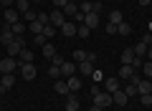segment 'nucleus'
Wrapping results in <instances>:
<instances>
[{
    "instance_id": "obj_1",
    "label": "nucleus",
    "mask_w": 152,
    "mask_h": 111,
    "mask_svg": "<svg viewBox=\"0 0 152 111\" xmlns=\"http://www.w3.org/2000/svg\"><path fill=\"white\" fill-rule=\"evenodd\" d=\"M91 96H94V106H99V109H107V106L114 104V101H112V94H107V91H96V86H94Z\"/></svg>"
},
{
    "instance_id": "obj_2",
    "label": "nucleus",
    "mask_w": 152,
    "mask_h": 111,
    "mask_svg": "<svg viewBox=\"0 0 152 111\" xmlns=\"http://www.w3.org/2000/svg\"><path fill=\"white\" fill-rule=\"evenodd\" d=\"M5 48H8V56H10V58H18L20 51L26 48V38H23V36H15V41H13L10 46H5Z\"/></svg>"
},
{
    "instance_id": "obj_3",
    "label": "nucleus",
    "mask_w": 152,
    "mask_h": 111,
    "mask_svg": "<svg viewBox=\"0 0 152 111\" xmlns=\"http://www.w3.org/2000/svg\"><path fill=\"white\" fill-rule=\"evenodd\" d=\"M36 73H38L36 63H20V78H26V81H33V78H36Z\"/></svg>"
},
{
    "instance_id": "obj_4",
    "label": "nucleus",
    "mask_w": 152,
    "mask_h": 111,
    "mask_svg": "<svg viewBox=\"0 0 152 111\" xmlns=\"http://www.w3.org/2000/svg\"><path fill=\"white\" fill-rule=\"evenodd\" d=\"M15 68H18V61L10 58V56L0 61V73H15Z\"/></svg>"
},
{
    "instance_id": "obj_5",
    "label": "nucleus",
    "mask_w": 152,
    "mask_h": 111,
    "mask_svg": "<svg viewBox=\"0 0 152 111\" xmlns=\"http://www.w3.org/2000/svg\"><path fill=\"white\" fill-rule=\"evenodd\" d=\"M13 41H15V36H13V28L5 23V25H3V30H0V43H3V46H10Z\"/></svg>"
},
{
    "instance_id": "obj_6",
    "label": "nucleus",
    "mask_w": 152,
    "mask_h": 111,
    "mask_svg": "<svg viewBox=\"0 0 152 111\" xmlns=\"http://www.w3.org/2000/svg\"><path fill=\"white\" fill-rule=\"evenodd\" d=\"M48 18H51V25L53 28H61L66 23V15H64V10H58V8H56L53 13H48Z\"/></svg>"
},
{
    "instance_id": "obj_7",
    "label": "nucleus",
    "mask_w": 152,
    "mask_h": 111,
    "mask_svg": "<svg viewBox=\"0 0 152 111\" xmlns=\"http://www.w3.org/2000/svg\"><path fill=\"white\" fill-rule=\"evenodd\" d=\"M84 25H86L89 30L99 28V13H86V15H84Z\"/></svg>"
},
{
    "instance_id": "obj_8",
    "label": "nucleus",
    "mask_w": 152,
    "mask_h": 111,
    "mask_svg": "<svg viewBox=\"0 0 152 111\" xmlns=\"http://www.w3.org/2000/svg\"><path fill=\"white\" fill-rule=\"evenodd\" d=\"M134 86H137V94H140V96L142 94H152V81L150 78H140Z\"/></svg>"
},
{
    "instance_id": "obj_9",
    "label": "nucleus",
    "mask_w": 152,
    "mask_h": 111,
    "mask_svg": "<svg viewBox=\"0 0 152 111\" xmlns=\"http://www.w3.org/2000/svg\"><path fill=\"white\" fill-rule=\"evenodd\" d=\"M122 66H132L137 61V56H134V51H132V48H124V51H122Z\"/></svg>"
},
{
    "instance_id": "obj_10",
    "label": "nucleus",
    "mask_w": 152,
    "mask_h": 111,
    "mask_svg": "<svg viewBox=\"0 0 152 111\" xmlns=\"http://www.w3.org/2000/svg\"><path fill=\"white\" fill-rule=\"evenodd\" d=\"M3 15H5V23H8V25H13V23H18L20 13H18L15 8H5V13H3Z\"/></svg>"
},
{
    "instance_id": "obj_11",
    "label": "nucleus",
    "mask_w": 152,
    "mask_h": 111,
    "mask_svg": "<svg viewBox=\"0 0 152 111\" xmlns=\"http://www.w3.org/2000/svg\"><path fill=\"white\" fill-rule=\"evenodd\" d=\"M104 86H107V94H114V91H119V76L114 78V76H109L107 81H104Z\"/></svg>"
},
{
    "instance_id": "obj_12",
    "label": "nucleus",
    "mask_w": 152,
    "mask_h": 111,
    "mask_svg": "<svg viewBox=\"0 0 152 111\" xmlns=\"http://www.w3.org/2000/svg\"><path fill=\"white\" fill-rule=\"evenodd\" d=\"M74 73H76V63L64 61V63H61V76H66V78H69V76H74Z\"/></svg>"
},
{
    "instance_id": "obj_13",
    "label": "nucleus",
    "mask_w": 152,
    "mask_h": 111,
    "mask_svg": "<svg viewBox=\"0 0 152 111\" xmlns=\"http://www.w3.org/2000/svg\"><path fill=\"white\" fill-rule=\"evenodd\" d=\"M18 61H20V63H36V53H31L28 48H23L20 56H18Z\"/></svg>"
},
{
    "instance_id": "obj_14",
    "label": "nucleus",
    "mask_w": 152,
    "mask_h": 111,
    "mask_svg": "<svg viewBox=\"0 0 152 111\" xmlns=\"http://www.w3.org/2000/svg\"><path fill=\"white\" fill-rule=\"evenodd\" d=\"M127 99H129V96H127V94H124L122 89H119V91H114V94H112V101H114L117 106H124V104H127Z\"/></svg>"
},
{
    "instance_id": "obj_15",
    "label": "nucleus",
    "mask_w": 152,
    "mask_h": 111,
    "mask_svg": "<svg viewBox=\"0 0 152 111\" xmlns=\"http://www.w3.org/2000/svg\"><path fill=\"white\" fill-rule=\"evenodd\" d=\"M58 30L64 33V36H76V23H74V20H66L64 25L58 28Z\"/></svg>"
},
{
    "instance_id": "obj_16",
    "label": "nucleus",
    "mask_w": 152,
    "mask_h": 111,
    "mask_svg": "<svg viewBox=\"0 0 152 111\" xmlns=\"http://www.w3.org/2000/svg\"><path fill=\"white\" fill-rule=\"evenodd\" d=\"M53 89H56V94H61V96H69V94H71V91H69V83H66V81H58V78H56Z\"/></svg>"
},
{
    "instance_id": "obj_17",
    "label": "nucleus",
    "mask_w": 152,
    "mask_h": 111,
    "mask_svg": "<svg viewBox=\"0 0 152 111\" xmlns=\"http://www.w3.org/2000/svg\"><path fill=\"white\" fill-rule=\"evenodd\" d=\"M15 10L20 13V15H23V13H28V10H33V8H31V0H15Z\"/></svg>"
},
{
    "instance_id": "obj_18",
    "label": "nucleus",
    "mask_w": 152,
    "mask_h": 111,
    "mask_svg": "<svg viewBox=\"0 0 152 111\" xmlns=\"http://www.w3.org/2000/svg\"><path fill=\"white\" fill-rule=\"evenodd\" d=\"M134 73H137V71H134V66H122L117 76H119V78H132Z\"/></svg>"
},
{
    "instance_id": "obj_19",
    "label": "nucleus",
    "mask_w": 152,
    "mask_h": 111,
    "mask_svg": "<svg viewBox=\"0 0 152 111\" xmlns=\"http://www.w3.org/2000/svg\"><path fill=\"white\" fill-rule=\"evenodd\" d=\"M66 83H69V91H79L81 89V78H76V76H69V78H66Z\"/></svg>"
},
{
    "instance_id": "obj_20",
    "label": "nucleus",
    "mask_w": 152,
    "mask_h": 111,
    "mask_svg": "<svg viewBox=\"0 0 152 111\" xmlns=\"http://www.w3.org/2000/svg\"><path fill=\"white\" fill-rule=\"evenodd\" d=\"M76 13H79V8H76V3H74V0H69V3H66V8H64V15L74 18Z\"/></svg>"
},
{
    "instance_id": "obj_21",
    "label": "nucleus",
    "mask_w": 152,
    "mask_h": 111,
    "mask_svg": "<svg viewBox=\"0 0 152 111\" xmlns=\"http://www.w3.org/2000/svg\"><path fill=\"white\" fill-rule=\"evenodd\" d=\"M79 71H81L84 76H91L94 73V63L91 61H84V63H79Z\"/></svg>"
},
{
    "instance_id": "obj_22",
    "label": "nucleus",
    "mask_w": 152,
    "mask_h": 111,
    "mask_svg": "<svg viewBox=\"0 0 152 111\" xmlns=\"http://www.w3.org/2000/svg\"><path fill=\"white\" fill-rule=\"evenodd\" d=\"M13 36H23V33H26L28 30V25H26V23H20V20H18V23H13Z\"/></svg>"
},
{
    "instance_id": "obj_23",
    "label": "nucleus",
    "mask_w": 152,
    "mask_h": 111,
    "mask_svg": "<svg viewBox=\"0 0 152 111\" xmlns=\"http://www.w3.org/2000/svg\"><path fill=\"white\" fill-rule=\"evenodd\" d=\"M28 28H31V33H33V36H38V33H43V23H38V18H36V20H33V23H28Z\"/></svg>"
},
{
    "instance_id": "obj_24",
    "label": "nucleus",
    "mask_w": 152,
    "mask_h": 111,
    "mask_svg": "<svg viewBox=\"0 0 152 111\" xmlns=\"http://www.w3.org/2000/svg\"><path fill=\"white\" fill-rule=\"evenodd\" d=\"M147 48H150V46H147V43H137V46L134 48H132V51H134V56H137V58H140V56H147Z\"/></svg>"
},
{
    "instance_id": "obj_25",
    "label": "nucleus",
    "mask_w": 152,
    "mask_h": 111,
    "mask_svg": "<svg viewBox=\"0 0 152 111\" xmlns=\"http://www.w3.org/2000/svg\"><path fill=\"white\" fill-rule=\"evenodd\" d=\"M13 83H15V76L13 73H3V89H13Z\"/></svg>"
},
{
    "instance_id": "obj_26",
    "label": "nucleus",
    "mask_w": 152,
    "mask_h": 111,
    "mask_svg": "<svg viewBox=\"0 0 152 111\" xmlns=\"http://www.w3.org/2000/svg\"><path fill=\"white\" fill-rule=\"evenodd\" d=\"M86 58H89L86 51H81V48H76V51H74V61H76V63H84Z\"/></svg>"
},
{
    "instance_id": "obj_27",
    "label": "nucleus",
    "mask_w": 152,
    "mask_h": 111,
    "mask_svg": "<svg viewBox=\"0 0 152 111\" xmlns=\"http://www.w3.org/2000/svg\"><path fill=\"white\" fill-rule=\"evenodd\" d=\"M122 20H124V15H122L119 10H112V13H109V23H114V25H119Z\"/></svg>"
},
{
    "instance_id": "obj_28",
    "label": "nucleus",
    "mask_w": 152,
    "mask_h": 111,
    "mask_svg": "<svg viewBox=\"0 0 152 111\" xmlns=\"http://www.w3.org/2000/svg\"><path fill=\"white\" fill-rule=\"evenodd\" d=\"M79 10L86 15V13H94V3L91 0H84V3H79Z\"/></svg>"
},
{
    "instance_id": "obj_29",
    "label": "nucleus",
    "mask_w": 152,
    "mask_h": 111,
    "mask_svg": "<svg viewBox=\"0 0 152 111\" xmlns=\"http://www.w3.org/2000/svg\"><path fill=\"white\" fill-rule=\"evenodd\" d=\"M66 111H79V101H76V96H69V99H66Z\"/></svg>"
},
{
    "instance_id": "obj_30",
    "label": "nucleus",
    "mask_w": 152,
    "mask_h": 111,
    "mask_svg": "<svg viewBox=\"0 0 152 111\" xmlns=\"http://www.w3.org/2000/svg\"><path fill=\"white\" fill-rule=\"evenodd\" d=\"M41 48H43V56H46V58H53V56H56L53 43H46V46H41Z\"/></svg>"
},
{
    "instance_id": "obj_31",
    "label": "nucleus",
    "mask_w": 152,
    "mask_h": 111,
    "mask_svg": "<svg viewBox=\"0 0 152 111\" xmlns=\"http://www.w3.org/2000/svg\"><path fill=\"white\" fill-rule=\"evenodd\" d=\"M117 33H119V36H129V33H132V28H129V23H124V20H122L119 25H117Z\"/></svg>"
},
{
    "instance_id": "obj_32",
    "label": "nucleus",
    "mask_w": 152,
    "mask_h": 111,
    "mask_svg": "<svg viewBox=\"0 0 152 111\" xmlns=\"http://www.w3.org/2000/svg\"><path fill=\"white\" fill-rule=\"evenodd\" d=\"M76 36H79V38H89V36H91V30L81 23V25H76Z\"/></svg>"
},
{
    "instance_id": "obj_33",
    "label": "nucleus",
    "mask_w": 152,
    "mask_h": 111,
    "mask_svg": "<svg viewBox=\"0 0 152 111\" xmlns=\"http://www.w3.org/2000/svg\"><path fill=\"white\" fill-rule=\"evenodd\" d=\"M36 18H38V13H36V10H28V13H23V20H28V23H33Z\"/></svg>"
},
{
    "instance_id": "obj_34",
    "label": "nucleus",
    "mask_w": 152,
    "mask_h": 111,
    "mask_svg": "<svg viewBox=\"0 0 152 111\" xmlns=\"http://www.w3.org/2000/svg\"><path fill=\"white\" fill-rule=\"evenodd\" d=\"M48 76L58 78V76H61V66H51V68H48Z\"/></svg>"
},
{
    "instance_id": "obj_35",
    "label": "nucleus",
    "mask_w": 152,
    "mask_h": 111,
    "mask_svg": "<svg viewBox=\"0 0 152 111\" xmlns=\"http://www.w3.org/2000/svg\"><path fill=\"white\" fill-rule=\"evenodd\" d=\"M33 41H36L38 46H46V43H48V41H46V36H43V33H38V36H33Z\"/></svg>"
},
{
    "instance_id": "obj_36",
    "label": "nucleus",
    "mask_w": 152,
    "mask_h": 111,
    "mask_svg": "<svg viewBox=\"0 0 152 111\" xmlns=\"http://www.w3.org/2000/svg\"><path fill=\"white\" fill-rule=\"evenodd\" d=\"M124 94H127V96H137V86H134V83H129V86L124 89Z\"/></svg>"
},
{
    "instance_id": "obj_37",
    "label": "nucleus",
    "mask_w": 152,
    "mask_h": 111,
    "mask_svg": "<svg viewBox=\"0 0 152 111\" xmlns=\"http://www.w3.org/2000/svg\"><path fill=\"white\" fill-rule=\"evenodd\" d=\"M140 99H142V104H145V106H152V94H142Z\"/></svg>"
},
{
    "instance_id": "obj_38",
    "label": "nucleus",
    "mask_w": 152,
    "mask_h": 111,
    "mask_svg": "<svg viewBox=\"0 0 152 111\" xmlns=\"http://www.w3.org/2000/svg\"><path fill=\"white\" fill-rule=\"evenodd\" d=\"M142 71H145V76H150V78H152V61H147V63L142 66Z\"/></svg>"
},
{
    "instance_id": "obj_39",
    "label": "nucleus",
    "mask_w": 152,
    "mask_h": 111,
    "mask_svg": "<svg viewBox=\"0 0 152 111\" xmlns=\"http://www.w3.org/2000/svg\"><path fill=\"white\" fill-rule=\"evenodd\" d=\"M53 33H56V28H53V25H51V23H48V25H46V28H43V36H46V38H48V36H53Z\"/></svg>"
},
{
    "instance_id": "obj_40",
    "label": "nucleus",
    "mask_w": 152,
    "mask_h": 111,
    "mask_svg": "<svg viewBox=\"0 0 152 111\" xmlns=\"http://www.w3.org/2000/svg\"><path fill=\"white\" fill-rule=\"evenodd\" d=\"M66 3H69V0H53V5L58 8V10H64V8H66Z\"/></svg>"
},
{
    "instance_id": "obj_41",
    "label": "nucleus",
    "mask_w": 152,
    "mask_h": 111,
    "mask_svg": "<svg viewBox=\"0 0 152 111\" xmlns=\"http://www.w3.org/2000/svg\"><path fill=\"white\" fill-rule=\"evenodd\" d=\"M107 33H109V36H114V33H117V25H114V23H107Z\"/></svg>"
},
{
    "instance_id": "obj_42",
    "label": "nucleus",
    "mask_w": 152,
    "mask_h": 111,
    "mask_svg": "<svg viewBox=\"0 0 152 111\" xmlns=\"http://www.w3.org/2000/svg\"><path fill=\"white\" fill-rule=\"evenodd\" d=\"M51 61H53V66H61V63H64V58H61L58 53H56V56H53V58H51Z\"/></svg>"
},
{
    "instance_id": "obj_43",
    "label": "nucleus",
    "mask_w": 152,
    "mask_h": 111,
    "mask_svg": "<svg viewBox=\"0 0 152 111\" xmlns=\"http://www.w3.org/2000/svg\"><path fill=\"white\" fill-rule=\"evenodd\" d=\"M91 78H94V81H102V71H96V68H94V73H91Z\"/></svg>"
},
{
    "instance_id": "obj_44",
    "label": "nucleus",
    "mask_w": 152,
    "mask_h": 111,
    "mask_svg": "<svg viewBox=\"0 0 152 111\" xmlns=\"http://www.w3.org/2000/svg\"><path fill=\"white\" fill-rule=\"evenodd\" d=\"M0 3H3L5 8H13V3H15V0H0Z\"/></svg>"
},
{
    "instance_id": "obj_45",
    "label": "nucleus",
    "mask_w": 152,
    "mask_h": 111,
    "mask_svg": "<svg viewBox=\"0 0 152 111\" xmlns=\"http://www.w3.org/2000/svg\"><path fill=\"white\" fill-rule=\"evenodd\" d=\"M140 5H142V8H147V5H150V0H140Z\"/></svg>"
},
{
    "instance_id": "obj_46",
    "label": "nucleus",
    "mask_w": 152,
    "mask_h": 111,
    "mask_svg": "<svg viewBox=\"0 0 152 111\" xmlns=\"http://www.w3.org/2000/svg\"><path fill=\"white\" fill-rule=\"evenodd\" d=\"M147 58H150V61H152V46H150V48H147Z\"/></svg>"
},
{
    "instance_id": "obj_47",
    "label": "nucleus",
    "mask_w": 152,
    "mask_h": 111,
    "mask_svg": "<svg viewBox=\"0 0 152 111\" xmlns=\"http://www.w3.org/2000/svg\"><path fill=\"white\" fill-rule=\"evenodd\" d=\"M89 111H104V109H99V106H91V109H89Z\"/></svg>"
},
{
    "instance_id": "obj_48",
    "label": "nucleus",
    "mask_w": 152,
    "mask_h": 111,
    "mask_svg": "<svg viewBox=\"0 0 152 111\" xmlns=\"http://www.w3.org/2000/svg\"><path fill=\"white\" fill-rule=\"evenodd\" d=\"M31 3H36V5H38V3H41V0H31Z\"/></svg>"
},
{
    "instance_id": "obj_49",
    "label": "nucleus",
    "mask_w": 152,
    "mask_h": 111,
    "mask_svg": "<svg viewBox=\"0 0 152 111\" xmlns=\"http://www.w3.org/2000/svg\"><path fill=\"white\" fill-rule=\"evenodd\" d=\"M0 86H3V76H0Z\"/></svg>"
},
{
    "instance_id": "obj_50",
    "label": "nucleus",
    "mask_w": 152,
    "mask_h": 111,
    "mask_svg": "<svg viewBox=\"0 0 152 111\" xmlns=\"http://www.w3.org/2000/svg\"><path fill=\"white\" fill-rule=\"evenodd\" d=\"M74 3H84V0H74Z\"/></svg>"
},
{
    "instance_id": "obj_51",
    "label": "nucleus",
    "mask_w": 152,
    "mask_h": 111,
    "mask_svg": "<svg viewBox=\"0 0 152 111\" xmlns=\"http://www.w3.org/2000/svg\"><path fill=\"white\" fill-rule=\"evenodd\" d=\"M150 5H152V0H150Z\"/></svg>"
}]
</instances>
